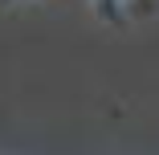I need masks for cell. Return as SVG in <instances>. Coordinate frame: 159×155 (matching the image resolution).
I'll return each mask as SVG.
<instances>
[]
</instances>
